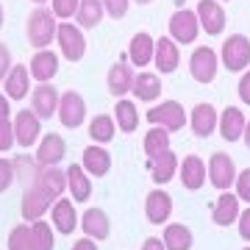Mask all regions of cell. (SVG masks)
<instances>
[{
  "instance_id": "9c48e42d",
  "label": "cell",
  "mask_w": 250,
  "mask_h": 250,
  "mask_svg": "<svg viewBox=\"0 0 250 250\" xmlns=\"http://www.w3.org/2000/svg\"><path fill=\"white\" fill-rule=\"evenodd\" d=\"M189 72L197 83H211L217 78V53L214 47H197L189 59Z\"/></svg>"
},
{
  "instance_id": "83f0119b",
  "label": "cell",
  "mask_w": 250,
  "mask_h": 250,
  "mask_svg": "<svg viewBox=\"0 0 250 250\" xmlns=\"http://www.w3.org/2000/svg\"><path fill=\"white\" fill-rule=\"evenodd\" d=\"M239 197L233 195V192H223V195L217 197L214 203V211H211V220L214 225H233L239 223Z\"/></svg>"
},
{
  "instance_id": "f5cc1de1",
  "label": "cell",
  "mask_w": 250,
  "mask_h": 250,
  "mask_svg": "<svg viewBox=\"0 0 250 250\" xmlns=\"http://www.w3.org/2000/svg\"><path fill=\"white\" fill-rule=\"evenodd\" d=\"M31 3H36V6H45V3H50V0H31Z\"/></svg>"
},
{
  "instance_id": "f907efd6",
  "label": "cell",
  "mask_w": 250,
  "mask_h": 250,
  "mask_svg": "<svg viewBox=\"0 0 250 250\" xmlns=\"http://www.w3.org/2000/svg\"><path fill=\"white\" fill-rule=\"evenodd\" d=\"M242 139H245V145L250 147V120H248V128H245V136H242Z\"/></svg>"
},
{
  "instance_id": "484cf974",
  "label": "cell",
  "mask_w": 250,
  "mask_h": 250,
  "mask_svg": "<svg viewBox=\"0 0 250 250\" xmlns=\"http://www.w3.org/2000/svg\"><path fill=\"white\" fill-rule=\"evenodd\" d=\"M34 187H39L45 195L59 200V197H64V189H67V170H62L59 164L56 167H42Z\"/></svg>"
},
{
  "instance_id": "bcb514c9",
  "label": "cell",
  "mask_w": 250,
  "mask_h": 250,
  "mask_svg": "<svg viewBox=\"0 0 250 250\" xmlns=\"http://www.w3.org/2000/svg\"><path fill=\"white\" fill-rule=\"evenodd\" d=\"M239 98L245 106H250V70L239 78Z\"/></svg>"
},
{
  "instance_id": "4316f807",
  "label": "cell",
  "mask_w": 250,
  "mask_h": 250,
  "mask_svg": "<svg viewBox=\"0 0 250 250\" xmlns=\"http://www.w3.org/2000/svg\"><path fill=\"white\" fill-rule=\"evenodd\" d=\"M67 189H70V197L75 203H86L92 197L89 172L83 170L81 164H70V167H67Z\"/></svg>"
},
{
  "instance_id": "e0dca14e",
  "label": "cell",
  "mask_w": 250,
  "mask_h": 250,
  "mask_svg": "<svg viewBox=\"0 0 250 250\" xmlns=\"http://www.w3.org/2000/svg\"><path fill=\"white\" fill-rule=\"evenodd\" d=\"M197 20L208 36H217L225 31V9L220 6V0H200L197 3Z\"/></svg>"
},
{
  "instance_id": "ffe728a7",
  "label": "cell",
  "mask_w": 250,
  "mask_h": 250,
  "mask_svg": "<svg viewBox=\"0 0 250 250\" xmlns=\"http://www.w3.org/2000/svg\"><path fill=\"white\" fill-rule=\"evenodd\" d=\"M134 81H136V72L128 67V62H117L108 67V75H106V83H108V92L114 95L117 100L134 92Z\"/></svg>"
},
{
  "instance_id": "f6af8a7d",
  "label": "cell",
  "mask_w": 250,
  "mask_h": 250,
  "mask_svg": "<svg viewBox=\"0 0 250 250\" xmlns=\"http://www.w3.org/2000/svg\"><path fill=\"white\" fill-rule=\"evenodd\" d=\"M239 236L245 242H250V206L239 214Z\"/></svg>"
},
{
  "instance_id": "6da1fadb",
  "label": "cell",
  "mask_w": 250,
  "mask_h": 250,
  "mask_svg": "<svg viewBox=\"0 0 250 250\" xmlns=\"http://www.w3.org/2000/svg\"><path fill=\"white\" fill-rule=\"evenodd\" d=\"M56 14L53 9H45V6H36L31 14H28V42H31V47L34 50H47V45L56 39V34H59V22H56Z\"/></svg>"
},
{
  "instance_id": "d6a6232c",
  "label": "cell",
  "mask_w": 250,
  "mask_h": 250,
  "mask_svg": "<svg viewBox=\"0 0 250 250\" xmlns=\"http://www.w3.org/2000/svg\"><path fill=\"white\" fill-rule=\"evenodd\" d=\"M161 239H164L167 250H192L195 236H192V231L184 223H170L164 228V233H161Z\"/></svg>"
},
{
  "instance_id": "ee69618b",
  "label": "cell",
  "mask_w": 250,
  "mask_h": 250,
  "mask_svg": "<svg viewBox=\"0 0 250 250\" xmlns=\"http://www.w3.org/2000/svg\"><path fill=\"white\" fill-rule=\"evenodd\" d=\"M11 67H14V64H11V50H9V45L0 42V83L6 81V75L11 72Z\"/></svg>"
},
{
  "instance_id": "e575fe53",
  "label": "cell",
  "mask_w": 250,
  "mask_h": 250,
  "mask_svg": "<svg viewBox=\"0 0 250 250\" xmlns=\"http://www.w3.org/2000/svg\"><path fill=\"white\" fill-rule=\"evenodd\" d=\"M114 120H117V128H120V131H125V134H134L136 128H139V111H136V106L128 98L117 100Z\"/></svg>"
},
{
  "instance_id": "9f6ffc18",
  "label": "cell",
  "mask_w": 250,
  "mask_h": 250,
  "mask_svg": "<svg viewBox=\"0 0 250 250\" xmlns=\"http://www.w3.org/2000/svg\"><path fill=\"white\" fill-rule=\"evenodd\" d=\"M242 250H250V248H242Z\"/></svg>"
},
{
  "instance_id": "2e32d148",
  "label": "cell",
  "mask_w": 250,
  "mask_h": 250,
  "mask_svg": "<svg viewBox=\"0 0 250 250\" xmlns=\"http://www.w3.org/2000/svg\"><path fill=\"white\" fill-rule=\"evenodd\" d=\"M153 64H156V70L164 72V75H172V72L178 70L181 50H178V42H175L172 36H161V39H156V56H153Z\"/></svg>"
},
{
  "instance_id": "30bf717a",
  "label": "cell",
  "mask_w": 250,
  "mask_h": 250,
  "mask_svg": "<svg viewBox=\"0 0 250 250\" xmlns=\"http://www.w3.org/2000/svg\"><path fill=\"white\" fill-rule=\"evenodd\" d=\"M59 103H62V95L56 86L50 83H39L34 92H31V111H34L39 120H47V117L59 114Z\"/></svg>"
},
{
  "instance_id": "ab89813d",
  "label": "cell",
  "mask_w": 250,
  "mask_h": 250,
  "mask_svg": "<svg viewBox=\"0 0 250 250\" xmlns=\"http://www.w3.org/2000/svg\"><path fill=\"white\" fill-rule=\"evenodd\" d=\"M11 184H14V161L0 156V195L9 192Z\"/></svg>"
},
{
  "instance_id": "ac0fdd59",
  "label": "cell",
  "mask_w": 250,
  "mask_h": 250,
  "mask_svg": "<svg viewBox=\"0 0 250 250\" xmlns=\"http://www.w3.org/2000/svg\"><path fill=\"white\" fill-rule=\"evenodd\" d=\"M81 231H83V236H89V239H95V242L108 239V233H111V220H108V214L103 208L92 206V208H86L83 217H81Z\"/></svg>"
},
{
  "instance_id": "d4e9b609",
  "label": "cell",
  "mask_w": 250,
  "mask_h": 250,
  "mask_svg": "<svg viewBox=\"0 0 250 250\" xmlns=\"http://www.w3.org/2000/svg\"><path fill=\"white\" fill-rule=\"evenodd\" d=\"M153 56H156V39L150 34L139 31V34L131 36V42H128V59H131L134 67H147L153 62Z\"/></svg>"
},
{
  "instance_id": "1f68e13d",
  "label": "cell",
  "mask_w": 250,
  "mask_h": 250,
  "mask_svg": "<svg viewBox=\"0 0 250 250\" xmlns=\"http://www.w3.org/2000/svg\"><path fill=\"white\" fill-rule=\"evenodd\" d=\"M11 161H14V178H17V184L31 189L36 184V178H39L42 164L36 161V156H28V153H22V156H17V159H11Z\"/></svg>"
},
{
  "instance_id": "603a6c76",
  "label": "cell",
  "mask_w": 250,
  "mask_h": 250,
  "mask_svg": "<svg viewBox=\"0 0 250 250\" xmlns=\"http://www.w3.org/2000/svg\"><path fill=\"white\" fill-rule=\"evenodd\" d=\"M245 128H248V117L242 114L239 108L236 106L223 108V114H220V136L225 142H239L245 136Z\"/></svg>"
},
{
  "instance_id": "db71d44e",
  "label": "cell",
  "mask_w": 250,
  "mask_h": 250,
  "mask_svg": "<svg viewBox=\"0 0 250 250\" xmlns=\"http://www.w3.org/2000/svg\"><path fill=\"white\" fill-rule=\"evenodd\" d=\"M134 3H153V0H134Z\"/></svg>"
},
{
  "instance_id": "816d5d0a",
  "label": "cell",
  "mask_w": 250,
  "mask_h": 250,
  "mask_svg": "<svg viewBox=\"0 0 250 250\" xmlns=\"http://www.w3.org/2000/svg\"><path fill=\"white\" fill-rule=\"evenodd\" d=\"M3 22H6V14H3V6H0V28H3Z\"/></svg>"
},
{
  "instance_id": "d590c367",
  "label": "cell",
  "mask_w": 250,
  "mask_h": 250,
  "mask_svg": "<svg viewBox=\"0 0 250 250\" xmlns=\"http://www.w3.org/2000/svg\"><path fill=\"white\" fill-rule=\"evenodd\" d=\"M106 14V6L103 0H81L78 14H75V25L78 28H95Z\"/></svg>"
},
{
  "instance_id": "7dc6e473",
  "label": "cell",
  "mask_w": 250,
  "mask_h": 250,
  "mask_svg": "<svg viewBox=\"0 0 250 250\" xmlns=\"http://www.w3.org/2000/svg\"><path fill=\"white\" fill-rule=\"evenodd\" d=\"M0 123H11V106L6 95H0Z\"/></svg>"
},
{
  "instance_id": "277c9868",
  "label": "cell",
  "mask_w": 250,
  "mask_h": 250,
  "mask_svg": "<svg viewBox=\"0 0 250 250\" xmlns=\"http://www.w3.org/2000/svg\"><path fill=\"white\" fill-rule=\"evenodd\" d=\"M56 42H59V50L67 62H81L86 56V36L75 22H62L59 34H56Z\"/></svg>"
},
{
  "instance_id": "74e56055",
  "label": "cell",
  "mask_w": 250,
  "mask_h": 250,
  "mask_svg": "<svg viewBox=\"0 0 250 250\" xmlns=\"http://www.w3.org/2000/svg\"><path fill=\"white\" fill-rule=\"evenodd\" d=\"M9 250H34V236L28 223H20L9 231Z\"/></svg>"
},
{
  "instance_id": "9a60e30c",
  "label": "cell",
  "mask_w": 250,
  "mask_h": 250,
  "mask_svg": "<svg viewBox=\"0 0 250 250\" xmlns=\"http://www.w3.org/2000/svg\"><path fill=\"white\" fill-rule=\"evenodd\" d=\"M172 214V197L164 189H150L145 197V217L153 225H164Z\"/></svg>"
},
{
  "instance_id": "f1b7e54d",
  "label": "cell",
  "mask_w": 250,
  "mask_h": 250,
  "mask_svg": "<svg viewBox=\"0 0 250 250\" xmlns=\"http://www.w3.org/2000/svg\"><path fill=\"white\" fill-rule=\"evenodd\" d=\"M136 100L142 103H153V100L161 98V78L156 72H136L134 81V92H131Z\"/></svg>"
},
{
  "instance_id": "5bb4252c",
  "label": "cell",
  "mask_w": 250,
  "mask_h": 250,
  "mask_svg": "<svg viewBox=\"0 0 250 250\" xmlns=\"http://www.w3.org/2000/svg\"><path fill=\"white\" fill-rule=\"evenodd\" d=\"M189 128L192 134L200 136V139H208L220 128V120H217V108L211 103H197L189 114Z\"/></svg>"
},
{
  "instance_id": "11a10c76",
  "label": "cell",
  "mask_w": 250,
  "mask_h": 250,
  "mask_svg": "<svg viewBox=\"0 0 250 250\" xmlns=\"http://www.w3.org/2000/svg\"><path fill=\"white\" fill-rule=\"evenodd\" d=\"M220 3H228V0H220Z\"/></svg>"
},
{
  "instance_id": "cb8c5ba5",
  "label": "cell",
  "mask_w": 250,
  "mask_h": 250,
  "mask_svg": "<svg viewBox=\"0 0 250 250\" xmlns=\"http://www.w3.org/2000/svg\"><path fill=\"white\" fill-rule=\"evenodd\" d=\"M28 70L39 83H50L56 78V72H59V53L56 50H36Z\"/></svg>"
},
{
  "instance_id": "7c38bea8",
  "label": "cell",
  "mask_w": 250,
  "mask_h": 250,
  "mask_svg": "<svg viewBox=\"0 0 250 250\" xmlns=\"http://www.w3.org/2000/svg\"><path fill=\"white\" fill-rule=\"evenodd\" d=\"M178 175H181V184L189 189V192H197L208 181V164H206L200 156L189 153L187 159H181V167H178Z\"/></svg>"
},
{
  "instance_id": "4fadbf2b",
  "label": "cell",
  "mask_w": 250,
  "mask_h": 250,
  "mask_svg": "<svg viewBox=\"0 0 250 250\" xmlns=\"http://www.w3.org/2000/svg\"><path fill=\"white\" fill-rule=\"evenodd\" d=\"M53 197L45 195L39 187H31L25 189V195H22V220L25 223H36V220H42V217L53 208Z\"/></svg>"
},
{
  "instance_id": "d6986e66",
  "label": "cell",
  "mask_w": 250,
  "mask_h": 250,
  "mask_svg": "<svg viewBox=\"0 0 250 250\" xmlns=\"http://www.w3.org/2000/svg\"><path fill=\"white\" fill-rule=\"evenodd\" d=\"M81 167L89 175H95V178H103V175L111 172V153L103 145H89L81 153Z\"/></svg>"
},
{
  "instance_id": "4dcf8cb0",
  "label": "cell",
  "mask_w": 250,
  "mask_h": 250,
  "mask_svg": "<svg viewBox=\"0 0 250 250\" xmlns=\"http://www.w3.org/2000/svg\"><path fill=\"white\" fill-rule=\"evenodd\" d=\"M142 150L147 159H156V156H164V153H170V131L167 128H159V125H153L150 131L145 134L142 139Z\"/></svg>"
},
{
  "instance_id": "ba28073f",
  "label": "cell",
  "mask_w": 250,
  "mask_h": 250,
  "mask_svg": "<svg viewBox=\"0 0 250 250\" xmlns=\"http://www.w3.org/2000/svg\"><path fill=\"white\" fill-rule=\"evenodd\" d=\"M83 117H86V100L81 98L75 89L64 92L56 120H62L64 128H78V125H83Z\"/></svg>"
},
{
  "instance_id": "f546056e",
  "label": "cell",
  "mask_w": 250,
  "mask_h": 250,
  "mask_svg": "<svg viewBox=\"0 0 250 250\" xmlns=\"http://www.w3.org/2000/svg\"><path fill=\"white\" fill-rule=\"evenodd\" d=\"M181 161L175 153H164V156H156V159H147V170H150L153 181L156 184H167V181H172V175L178 172Z\"/></svg>"
},
{
  "instance_id": "3957f363",
  "label": "cell",
  "mask_w": 250,
  "mask_h": 250,
  "mask_svg": "<svg viewBox=\"0 0 250 250\" xmlns=\"http://www.w3.org/2000/svg\"><path fill=\"white\" fill-rule=\"evenodd\" d=\"M147 123L159 125V128H167L172 134V131H181L189 123V117L178 100H164V103H159V106H153L147 111Z\"/></svg>"
},
{
  "instance_id": "8fae6325",
  "label": "cell",
  "mask_w": 250,
  "mask_h": 250,
  "mask_svg": "<svg viewBox=\"0 0 250 250\" xmlns=\"http://www.w3.org/2000/svg\"><path fill=\"white\" fill-rule=\"evenodd\" d=\"M50 223H53V228L62 236H70L75 228H78V211H75V200L72 197H59L53 203V208H50Z\"/></svg>"
},
{
  "instance_id": "836d02e7",
  "label": "cell",
  "mask_w": 250,
  "mask_h": 250,
  "mask_svg": "<svg viewBox=\"0 0 250 250\" xmlns=\"http://www.w3.org/2000/svg\"><path fill=\"white\" fill-rule=\"evenodd\" d=\"M117 134V120L108 114H98L89 120V139L95 145H108Z\"/></svg>"
},
{
  "instance_id": "f35d334b",
  "label": "cell",
  "mask_w": 250,
  "mask_h": 250,
  "mask_svg": "<svg viewBox=\"0 0 250 250\" xmlns=\"http://www.w3.org/2000/svg\"><path fill=\"white\" fill-rule=\"evenodd\" d=\"M78 6H81V0H50V9H53V14L62 20V22L75 17V14H78Z\"/></svg>"
},
{
  "instance_id": "c3c4849f",
  "label": "cell",
  "mask_w": 250,
  "mask_h": 250,
  "mask_svg": "<svg viewBox=\"0 0 250 250\" xmlns=\"http://www.w3.org/2000/svg\"><path fill=\"white\" fill-rule=\"evenodd\" d=\"M72 250H98V242L89 239V236H81V239L72 245Z\"/></svg>"
},
{
  "instance_id": "8992f818",
  "label": "cell",
  "mask_w": 250,
  "mask_h": 250,
  "mask_svg": "<svg viewBox=\"0 0 250 250\" xmlns=\"http://www.w3.org/2000/svg\"><path fill=\"white\" fill-rule=\"evenodd\" d=\"M208 181H211V187L220 189V192H228V189L236 184V164L228 153H214L211 159H208Z\"/></svg>"
},
{
  "instance_id": "60d3db41",
  "label": "cell",
  "mask_w": 250,
  "mask_h": 250,
  "mask_svg": "<svg viewBox=\"0 0 250 250\" xmlns=\"http://www.w3.org/2000/svg\"><path fill=\"white\" fill-rule=\"evenodd\" d=\"M233 189H236V197H239V200L250 203V167H248V170H242L239 175H236Z\"/></svg>"
},
{
  "instance_id": "7bdbcfd3",
  "label": "cell",
  "mask_w": 250,
  "mask_h": 250,
  "mask_svg": "<svg viewBox=\"0 0 250 250\" xmlns=\"http://www.w3.org/2000/svg\"><path fill=\"white\" fill-rule=\"evenodd\" d=\"M14 125L11 123H0V153H6L14 147Z\"/></svg>"
},
{
  "instance_id": "52a82bcc",
  "label": "cell",
  "mask_w": 250,
  "mask_h": 250,
  "mask_svg": "<svg viewBox=\"0 0 250 250\" xmlns=\"http://www.w3.org/2000/svg\"><path fill=\"white\" fill-rule=\"evenodd\" d=\"M11 125H14V139H17L20 147H34L36 139H39V125L42 120L31 111V108H22L17 111V117H11Z\"/></svg>"
},
{
  "instance_id": "8d00e7d4",
  "label": "cell",
  "mask_w": 250,
  "mask_h": 250,
  "mask_svg": "<svg viewBox=\"0 0 250 250\" xmlns=\"http://www.w3.org/2000/svg\"><path fill=\"white\" fill-rule=\"evenodd\" d=\"M53 223H45V220H36L31 223V236H34V250H53Z\"/></svg>"
},
{
  "instance_id": "b9f144b4",
  "label": "cell",
  "mask_w": 250,
  "mask_h": 250,
  "mask_svg": "<svg viewBox=\"0 0 250 250\" xmlns=\"http://www.w3.org/2000/svg\"><path fill=\"white\" fill-rule=\"evenodd\" d=\"M103 6H106V14L108 17H125L128 14V6H131V0H103Z\"/></svg>"
},
{
  "instance_id": "681fc988",
  "label": "cell",
  "mask_w": 250,
  "mask_h": 250,
  "mask_svg": "<svg viewBox=\"0 0 250 250\" xmlns=\"http://www.w3.org/2000/svg\"><path fill=\"white\" fill-rule=\"evenodd\" d=\"M142 250H167L164 248V239H156V236H147L142 242Z\"/></svg>"
},
{
  "instance_id": "5b68a950",
  "label": "cell",
  "mask_w": 250,
  "mask_h": 250,
  "mask_svg": "<svg viewBox=\"0 0 250 250\" xmlns=\"http://www.w3.org/2000/svg\"><path fill=\"white\" fill-rule=\"evenodd\" d=\"M203 28H200V20H197V11L189 9H178L170 17V36L178 42V45H192L197 39Z\"/></svg>"
},
{
  "instance_id": "7402d4cb",
  "label": "cell",
  "mask_w": 250,
  "mask_h": 250,
  "mask_svg": "<svg viewBox=\"0 0 250 250\" xmlns=\"http://www.w3.org/2000/svg\"><path fill=\"white\" fill-rule=\"evenodd\" d=\"M31 70L28 67H22V64H14L11 67V72L6 75V81H3V95L9 100H22V98H28L31 95Z\"/></svg>"
},
{
  "instance_id": "7a4b0ae2",
  "label": "cell",
  "mask_w": 250,
  "mask_h": 250,
  "mask_svg": "<svg viewBox=\"0 0 250 250\" xmlns=\"http://www.w3.org/2000/svg\"><path fill=\"white\" fill-rule=\"evenodd\" d=\"M220 59H223V67L231 70V72L248 70V64H250V39L245 34H231L223 42Z\"/></svg>"
},
{
  "instance_id": "44dd1931",
  "label": "cell",
  "mask_w": 250,
  "mask_h": 250,
  "mask_svg": "<svg viewBox=\"0 0 250 250\" xmlns=\"http://www.w3.org/2000/svg\"><path fill=\"white\" fill-rule=\"evenodd\" d=\"M67 156V142H64L59 134H45L39 139V147H36V161L42 167H56L59 161H64Z\"/></svg>"
}]
</instances>
